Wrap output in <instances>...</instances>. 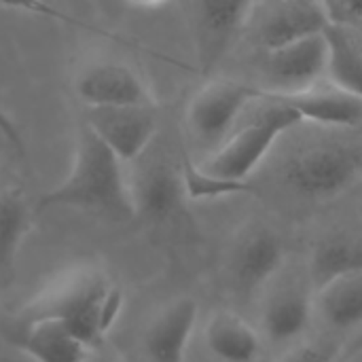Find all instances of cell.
<instances>
[{
    "label": "cell",
    "mask_w": 362,
    "mask_h": 362,
    "mask_svg": "<svg viewBox=\"0 0 362 362\" xmlns=\"http://www.w3.org/2000/svg\"><path fill=\"white\" fill-rule=\"evenodd\" d=\"M123 291L93 263H76L53 276L45 288L21 308L17 325L42 320L66 325L89 348L102 346L123 312Z\"/></svg>",
    "instance_id": "6da1fadb"
},
{
    "label": "cell",
    "mask_w": 362,
    "mask_h": 362,
    "mask_svg": "<svg viewBox=\"0 0 362 362\" xmlns=\"http://www.w3.org/2000/svg\"><path fill=\"white\" fill-rule=\"evenodd\" d=\"M51 208H74L115 221L136 216L125 163L87 123H81L76 132L68 176L38 199L36 210Z\"/></svg>",
    "instance_id": "7a4b0ae2"
},
{
    "label": "cell",
    "mask_w": 362,
    "mask_h": 362,
    "mask_svg": "<svg viewBox=\"0 0 362 362\" xmlns=\"http://www.w3.org/2000/svg\"><path fill=\"white\" fill-rule=\"evenodd\" d=\"M259 106L261 108L255 115L238 125L233 134L199 163L206 172L225 180L248 182L274 144L286 132L303 123L293 106L267 91Z\"/></svg>",
    "instance_id": "3957f363"
},
{
    "label": "cell",
    "mask_w": 362,
    "mask_h": 362,
    "mask_svg": "<svg viewBox=\"0 0 362 362\" xmlns=\"http://www.w3.org/2000/svg\"><path fill=\"white\" fill-rule=\"evenodd\" d=\"M286 187L312 202H329L350 191L362 176V155L348 142L320 140L297 148L282 170Z\"/></svg>",
    "instance_id": "277c9868"
},
{
    "label": "cell",
    "mask_w": 362,
    "mask_h": 362,
    "mask_svg": "<svg viewBox=\"0 0 362 362\" xmlns=\"http://www.w3.org/2000/svg\"><path fill=\"white\" fill-rule=\"evenodd\" d=\"M263 87L233 78H214L206 83L187 106L185 123L191 138L212 153L233 134L242 115L263 100Z\"/></svg>",
    "instance_id": "5b68a950"
},
{
    "label": "cell",
    "mask_w": 362,
    "mask_h": 362,
    "mask_svg": "<svg viewBox=\"0 0 362 362\" xmlns=\"http://www.w3.org/2000/svg\"><path fill=\"white\" fill-rule=\"evenodd\" d=\"M316 316V286L308 272L286 267L263 291L261 333L276 346H293L303 339Z\"/></svg>",
    "instance_id": "8992f818"
},
{
    "label": "cell",
    "mask_w": 362,
    "mask_h": 362,
    "mask_svg": "<svg viewBox=\"0 0 362 362\" xmlns=\"http://www.w3.org/2000/svg\"><path fill=\"white\" fill-rule=\"evenodd\" d=\"M72 91L85 108H157V98L146 78L119 59L85 64L72 81Z\"/></svg>",
    "instance_id": "52a82bcc"
},
{
    "label": "cell",
    "mask_w": 362,
    "mask_h": 362,
    "mask_svg": "<svg viewBox=\"0 0 362 362\" xmlns=\"http://www.w3.org/2000/svg\"><path fill=\"white\" fill-rule=\"evenodd\" d=\"M259 0H191V25L199 66L210 72L248 28Z\"/></svg>",
    "instance_id": "ba28073f"
},
{
    "label": "cell",
    "mask_w": 362,
    "mask_h": 362,
    "mask_svg": "<svg viewBox=\"0 0 362 362\" xmlns=\"http://www.w3.org/2000/svg\"><path fill=\"white\" fill-rule=\"evenodd\" d=\"M261 15L248 25L257 45L267 53L301 38L325 34L333 23L322 0H261Z\"/></svg>",
    "instance_id": "9c48e42d"
},
{
    "label": "cell",
    "mask_w": 362,
    "mask_h": 362,
    "mask_svg": "<svg viewBox=\"0 0 362 362\" xmlns=\"http://www.w3.org/2000/svg\"><path fill=\"white\" fill-rule=\"evenodd\" d=\"M284 267V244L280 235L265 225L246 227L229 250L227 269L242 295L263 293Z\"/></svg>",
    "instance_id": "30bf717a"
},
{
    "label": "cell",
    "mask_w": 362,
    "mask_h": 362,
    "mask_svg": "<svg viewBox=\"0 0 362 362\" xmlns=\"http://www.w3.org/2000/svg\"><path fill=\"white\" fill-rule=\"evenodd\" d=\"M329 42L327 34L295 40L265 53V91H303L327 78Z\"/></svg>",
    "instance_id": "8fae6325"
},
{
    "label": "cell",
    "mask_w": 362,
    "mask_h": 362,
    "mask_svg": "<svg viewBox=\"0 0 362 362\" xmlns=\"http://www.w3.org/2000/svg\"><path fill=\"white\" fill-rule=\"evenodd\" d=\"M85 121L102 142L125 163H136L144 157L159 132L155 108H85Z\"/></svg>",
    "instance_id": "7c38bea8"
},
{
    "label": "cell",
    "mask_w": 362,
    "mask_h": 362,
    "mask_svg": "<svg viewBox=\"0 0 362 362\" xmlns=\"http://www.w3.org/2000/svg\"><path fill=\"white\" fill-rule=\"evenodd\" d=\"M199 320V305L180 297L161 308L144 331V354L148 362H185Z\"/></svg>",
    "instance_id": "4fadbf2b"
},
{
    "label": "cell",
    "mask_w": 362,
    "mask_h": 362,
    "mask_svg": "<svg viewBox=\"0 0 362 362\" xmlns=\"http://www.w3.org/2000/svg\"><path fill=\"white\" fill-rule=\"evenodd\" d=\"M267 93L293 106L303 123H314L333 129H348L362 125V98L333 85L327 78L303 91H293V93L267 91Z\"/></svg>",
    "instance_id": "5bb4252c"
},
{
    "label": "cell",
    "mask_w": 362,
    "mask_h": 362,
    "mask_svg": "<svg viewBox=\"0 0 362 362\" xmlns=\"http://www.w3.org/2000/svg\"><path fill=\"white\" fill-rule=\"evenodd\" d=\"M129 189L136 216H144L148 221L170 218L187 199L182 174L165 161L142 165L129 176Z\"/></svg>",
    "instance_id": "9a60e30c"
},
{
    "label": "cell",
    "mask_w": 362,
    "mask_h": 362,
    "mask_svg": "<svg viewBox=\"0 0 362 362\" xmlns=\"http://www.w3.org/2000/svg\"><path fill=\"white\" fill-rule=\"evenodd\" d=\"M208 354L218 362H257L263 356V333L231 310L214 312L204 327Z\"/></svg>",
    "instance_id": "2e32d148"
},
{
    "label": "cell",
    "mask_w": 362,
    "mask_h": 362,
    "mask_svg": "<svg viewBox=\"0 0 362 362\" xmlns=\"http://www.w3.org/2000/svg\"><path fill=\"white\" fill-rule=\"evenodd\" d=\"M316 316L335 333L362 331V272L339 276L316 291Z\"/></svg>",
    "instance_id": "e0dca14e"
},
{
    "label": "cell",
    "mask_w": 362,
    "mask_h": 362,
    "mask_svg": "<svg viewBox=\"0 0 362 362\" xmlns=\"http://www.w3.org/2000/svg\"><path fill=\"white\" fill-rule=\"evenodd\" d=\"M17 348L34 362H85L89 352V346L57 320L21 327Z\"/></svg>",
    "instance_id": "ac0fdd59"
},
{
    "label": "cell",
    "mask_w": 362,
    "mask_h": 362,
    "mask_svg": "<svg viewBox=\"0 0 362 362\" xmlns=\"http://www.w3.org/2000/svg\"><path fill=\"white\" fill-rule=\"evenodd\" d=\"M354 272H362V235L333 233L314 246L308 274L316 291L327 282Z\"/></svg>",
    "instance_id": "d6986e66"
},
{
    "label": "cell",
    "mask_w": 362,
    "mask_h": 362,
    "mask_svg": "<svg viewBox=\"0 0 362 362\" xmlns=\"http://www.w3.org/2000/svg\"><path fill=\"white\" fill-rule=\"evenodd\" d=\"M34 212L17 187L0 185V272H8L32 231Z\"/></svg>",
    "instance_id": "ffe728a7"
},
{
    "label": "cell",
    "mask_w": 362,
    "mask_h": 362,
    "mask_svg": "<svg viewBox=\"0 0 362 362\" xmlns=\"http://www.w3.org/2000/svg\"><path fill=\"white\" fill-rule=\"evenodd\" d=\"M329 66L327 81L362 98V49L346 25L331 23L327 28Z\"/></svg>",
    "instance_id": "44dd1931"
},
{
    "label": "cell",
    "mask_w": 362,
    "mask_h": 362,
    "mask_svg": "<svg viewBox=\"0 0 362 362\" xmlns=\"http://www.w3.org/2000/svg\"><path fill=\"white\" fill-rule=\"evenodd\" d=\"M182 185H185V195L187 199L202 202V199H218V197H231L238 193H246L250 187L248 182H233L218 178L210 172H206L199 163L185 161L182 163Z\"/></svg>",
    "instance_id": "7402d4cb"
},
{
    "label": "cell",
    "mask_w": 362,
    "mask_h": 362,
    "mask_svg": "<svg viewBox=\"0 0 362 362\" xmlns=\"http://www.w3.org/2000/svg\"><path fill=\"white\" fill-rule=\"evenodd\" d=\"M344 348L333 339H299L276 362H339Z\"/></svg>",
    "instance_id": "603a6c76"
},
{
    "label": "cell",
    "mask_w": 362,
    "mask_h": 362,
    "mask_svg": "<svg viewBox=\"0 0 362 362\" xmlns=\"http://www.w3.org/2000/svg\"><path fill=\"white\" fill-rule=\"evenodd\" d=\"M333 23H354L362 21V0H322Z\"/></svg>",
    "instance_id": "cb8c5ba5"
},
{
    "label": "cell",
    "mask_w": 362,
    "mask_h": 362,
    "mask_svg": "<svg viewBox=\"0 0 362 362\" xmlns=\"http://www.w3.org/2000/svg\"><path fill=\"white\" fill-rule=\"evenodd\" d=\"M0 134L4 136V140L19 153V155H23L25 153V142H23V136H21V132H19V127H17V123H15V119H11L6 112H4V108L0 106Z\"/></svg>",
    "instance_id": "d4e9b609"
},
{
    "label": "cell",
    "mask_w": 362,
    "mask_h": 362,
    "mask_svg": "<svg viewBox=\"0 0 362 362\" xmlns=\"http://www.w3.org/2000/svg\"><path fill=\"white\" fill-rule=\"evenodd\" d=\"M55 0H0V4L11 6V8H21L30 13H40V15H57L53 8Z\"/></svg>",
    "instance_id": "484cf974"
},
{
    "label": "cell",
    "mask_w": 362,
    "mask_h": 362,
    "mask_svg": "<svg viewBox=\"0 0 362 362\" xmlns=\"http://www.w3.org/2000/svg\"><path fill=\"white\" fill-rule=\"evenodd\" d=\"M85 362H123L119 354H115L112 350H108L104 344L102 346H93L89 348L87 356H85Z\"/></svg>",
    "instance_id": "4316f807"
},
{
    "label": "cell",
    "mask_w": 362,
    "mask_h": 362,
    "mask_svg": "<svg viewBox=\"0 0 362 362\" xmlns=\"http://www.w3.org/2000/svg\"><path fill=\"white\" fill-rule=\"evenodd\" d=\"M346 348H348V350H344L341 358H350V356H358V354H362V331L361 333H356V335L350 339V344H348Z\"/></svg>",
    "instance_id": "83f0119b"
},
{
    "label": "cell",
    "mask_w": 362,
    "mask_h": 362,
    "mask_svg": "<svg viewBox=\"0 0 362 362\" xmlns=\"http://www.w3.org/2000/svg\"><path fill=\"white\" fill-rule=\"evenodd\" d=\"M127 2L138 8H157V6H163L168 0H127Z\"/></svg>",
    "instance_id": "f1b7e54d"
},
{
    "label": "cell",
    "mask_w": 362,
    "mask_h": 362,
    "mask_svg": "<svg viewBox=\"0 0 362 362\" xmlns=\"http://www.w3.org/2000/svg\"><path fill=\"white\" fill-rule=\"evenodd\" d=\"M339 362H362V354H358V356H350V358H341Z\"/></svg>",
    "instance_id": "f546056e"
}]
</instances>
